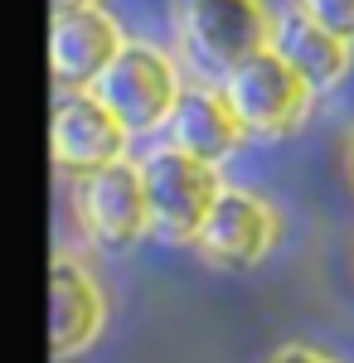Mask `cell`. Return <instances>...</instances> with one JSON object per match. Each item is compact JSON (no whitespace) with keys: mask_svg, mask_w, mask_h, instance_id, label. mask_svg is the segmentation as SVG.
Segmentation results:
<instances>
[{"mask_svg":"<svg viewBox=\"0 0 354 363\" xmlns=\"http://www.w3.org/2000/svg\"><path fill=\"white\" fill-rule=\"evenodd\" d=\"M180 34L209 78H228L247 58L272 49L277 25L262 0H180Z\"/></svg>","mask_w":354,"mask_h":363,"instance_id":"obj_1","label":"cell"},{"mask_svg":"<svg viewBox=\"0 0 354 363\" xmlns=\"http://www.w3.org/2000/svg\"><path fill=\"white\" fill-rule=\"evenodd\" d=\"M141 184L151 203V228H161L165 238H199L214 203L223 199L218 169L175 145H161L141 160Z\"/></svg>","mask_w":354,"mask_h":363,"instance_id":"obj_2","label":"cell"},{"mask_svg":"<svg viewBox=\"0 0 354 363\" xmlns=\"http://www.w3.org/2000/svg\"><path fill=\"white\" fill-rule=\"evenodd\" d=\"M218 92L247 136H291L311 107V97H316L272 49L247 58L243 68H233Z\"/></svg>","mask_w":354,"mask_h":363,"instance_id":"obj_3","label":"cell"},{"mask_svg":"<svg viewBox=\"0 0 354 363\" xmlns=\"http://www.w3.org/2000/svg\"><path fill=\"white\" fill-rule=\"evenodd\" d=\"M87 92L127 131H156V126L170 121V112H175V102H180L185 87H180V78H175V68H170L165 54H156L151 44H127L122 58Z\"/></svg>","mask_w":354,"mask_h":363,"instance_id":"obj_4","label":"cell"},{"mask_svg":"<svg viewBox=\"0 0 354 363\" xmlns=\"http://www.w3.org/2000/svg\"><path fill=\"white\" fill-rule=\"evenodd\" d=\"M78 228L87 242L102 252H132L151 228V203H146V184H141V165H112L78 179Z\"/></svg>","mask_w":354,"mask_h":363,"instance_id":"obj_5","label":"cell"},{"mask_svg":"<svg viewBox=\"0 0 354 363\" xmlns=\"http://www.w3.org/2000/svg\"><path fill=\"white\" fill-rule=\"evenodd\" d=\"M127 126L92 97V92H63L54 107V126H49V140H54V160L68 174H97V169L122 165V150H127Z\"/></svg>","mask_w":354,"mask_h":363,"instance_id":"obj_6","label":"cell"},{"mask_svg":"<svg viewBox=\"0 0 354 363\" xmlns=\"http://www.w3.org/2000/svg\"><path fill=\"white\" fill-rule=\"evenodd\" d=\"M127 39L122 25L107 10H73V15H54L49 29V63H54V83L63 92H87L122 58Z\"/></svg>","mask_w":354,"mask_h":363,"instance_id":"obj_7","label":"cell"},{"mask_svg":"<svg viewBox=\"0 0 354 363\" xmlns=\"http://www.w3.org/2000/svg\"><path fill=\"white\" fill-rule=\"evenodd\" d=\"M272 208L262 203L257 194H247V189H223V199L214 203V213H209V223L199 228V252L218 262V267H252V262H262L267 247H272Z\"/></svg>","mask_w":354,"mask_h":363,"instance_id":"obj_8","label":"cell"},{"mask_svg":"<svg viewBox=\"0 0 354 363\" xmlns=\"http://www.w3.org/2000/svg\"><path fill=\"white\" fill-rule=\"evenodd\" d=\"M165 131H170L175 150H185V155L204 160V165H218L223 155H233L247 136L238 126V116L228 112L223 92H209V87H185L170 121H165Z\"/></svg>","mask_w":354,"mask_h":363,"instance_id":"obj_9","label":"cell"},{"mask_svg":"<svg viewBox=\"0 0 354 363\" xmlns=\"http://www.w3.org/2000/svg\"><path fill=\"white\" fill-rule=\"evenodd\" d=\"M102 330V291L78 262L58 257L49 272V335H54V359H68L92 344Z\"/></svg>","mask_w":354,"mask_h":363,"instance_id":"obj_10","label":"cell"},{"mask_svg":"<svg viewBox=\"0 0 354 363\" xmlns=\"http://www.w3.org/2000/svg\"><path fill=\"white\" fill-rule=\"evenodd\" d=\"M272 54L281 58V63H286V68H291L311 92L335 87L345 73H350V44H345V39H335V34H326L321 25H311L301 10H291V15H281V20H277Z\"/></svg>","mask_w":354,"mask_h":363,"instance_id":"obj_11","label":"cell"},{"mask_svg":"<svg viewBox=\"0 0 354 363\" xmlns=\"http://www.w3.org/2000/svg\"><path fill=\"white\" fill-rule=\"evenodd\" d=\"M296 10L311 25H321L326 34L354 44V0H296Z\"/></svg>","mask_w":354,"mask_h":363,"instance_id":"obj_12","label":"cell"},{"mask_svg":"<svg viewBox=\"0 0 354 363\" xmlns=\"http://www.w3.org/2000/svg\"><path fill=\"white\" fill-rule=\"evenodd\" d=\"M272 363H335V359H326L321 349H306V344H286L272 354Z\"/></svg>","mask_w":354,"mask_h":363,"instance_id":"obj_13","label":"cell"},{"mask_svg":"<svg viewBox=\"0 0 354 363\" xmlns=\"http://www.w3.org/2000/svg\"><path fill=\"white\" fill-rule=\"evenodd\" d=\"M97 0H54V15H73V10H92Z\"/></svg>","mask_w":354,"mask_h":363,"instance_id":"obj_14","label":"cell"},{"mask_svg":"<svg viewBox=\"0 0 354 363\" xmlns=\"http://www.w3.org/2000/svg\"><path fill=\"white\" fill-rule=\"evenodd\" d=\"M350 174H354V131H350Z\"/></svg>","mask_w":354,"mask_h":363,"instance_id":"obj_15","label":"cell"}]
</instances>
